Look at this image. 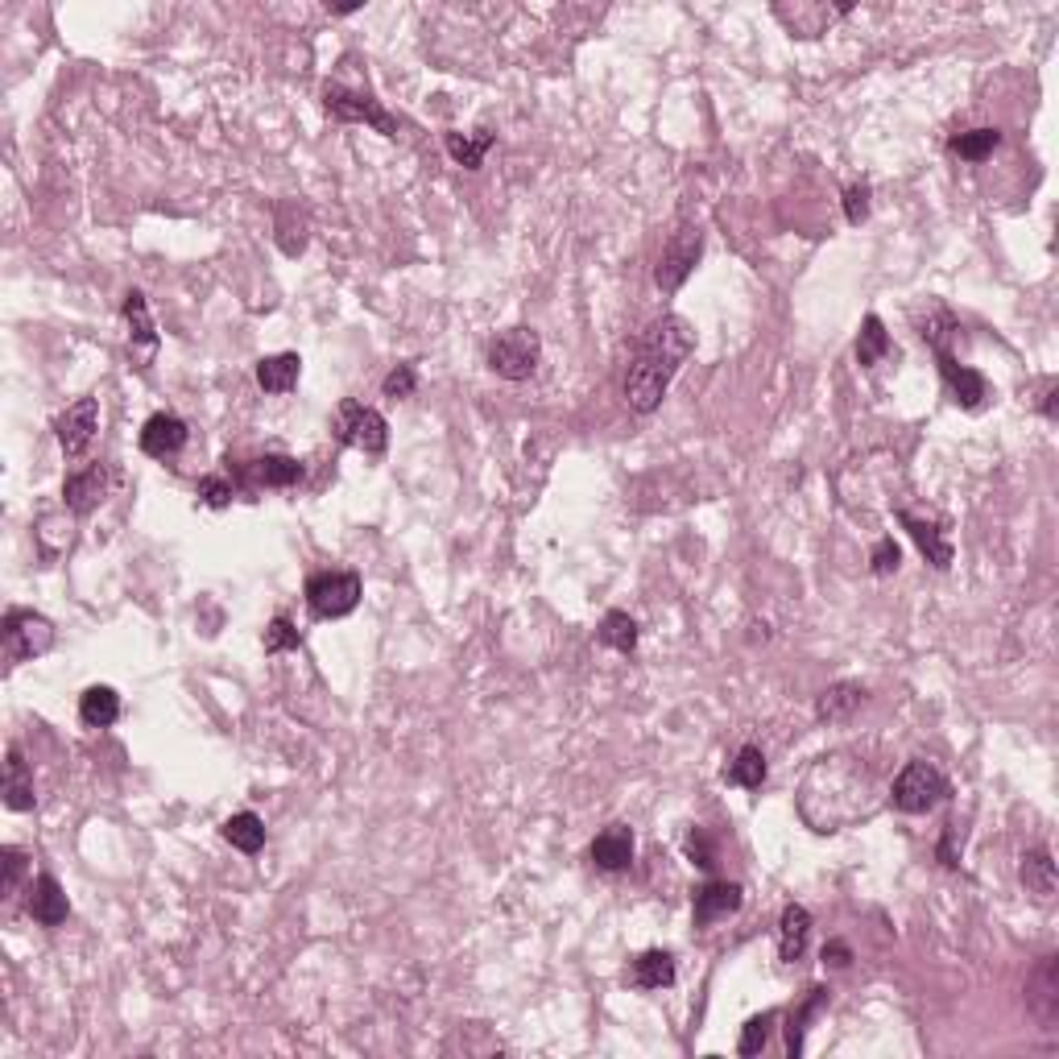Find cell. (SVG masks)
<instances>
[{
    "label": "cell",
    "instance_id": "obj_1",
    "mask_svg": "<svg viewBox=\"0 0 1059 1059\" xmlns=\"http://www.w3.org/2000/svg\"><path fill=\"white\" fill-rule=\"evenodd\" d=\"M948 795H952L948 774L935 766V762L914 758V762H907V766H902V774L894 778L890 803L898 811H907V815H927V811L939 808Z\"/></svg>",
    "mask_w": 1059,
    "mask_h": 1059
},
{
    "label": "cell",
    "instance_id": "obj_2",
    "mask_svg": "<svg viewBox=\"0 0 1059 1059\" xmlns=\"http://www.w3.org/2000/svg\"><path fill=\"white\" fill-rule=\"evenodd\" d=\"M691 348H695L691 323H687L684 315H663V319H654V323L642 332V340H638V356H633V360H645V365H654V369H663V373L675 377L679 369H684L687 356H691Z\"/></svg>",
    "mask_w": 1059,
    "mask_h": 1059
},
{
    "label": "cell",
    "instance_id": "obj_3",
    "mask_svg": "<svg viewBox=\"0 0 1059 1059\" xmlns=\"http://www.w3.org/2000/svg\"><path fill=\"white\" fill-rule=\"evenodd\" d=\"M332 431L344 447H356L365 456H381L390 447V422H385V415L373 410V406H365V402H353V397L340 402Z\"/></svg>",
    "mask_w": 1059,
    "mask_h": 1059
},
{
    "label": "cell",
    "instance_id": "obj_4",
    "mask_svg": "<svg viewBox=\"0 0 1059 1059\" xmlns=\"http://www.w3.org/2000/svg\"><path fill=\"white\" fill-rule=\"evenodd\" d=\"M0 638H4V658L13 666L34 663L54 645V625L46 621L42 613H34V608H9Z\"/></svg>",
    "mask_w": 1059,
    "mask_h": 1059
},
{
    "label": "cell",
    "instance_id": "obj_5",
    "mask_svg": "<svg viewBox=\"0 0 1059 1059\" xmlns=\"http://www.w3.org/2000/svg\"><path fill=\"white\" fill-rule=\"evenodd\" d=\"M542 360V340L534 328H509L489 344V369L505 381H526L534 377Z\"/></svg>",
    "mask_w": 1059,
    "mask_h": 1059
},
{
    "label": "cell",
    "instance_id": "obj_6",
    "mask_svg": "<svg viewBox=\"0 0 1059 1059\" xmlns=\"http://www.w3.org/2000/svg\"><path fill=\"white\" fill-rule=\"evenodd\" d=\"M307 604L323 621L348 617L360 604V576L356 571H315L307 580Z\"/></svg>",
    "mask_w": 1059,
    "mask_h": 1059
},
{
    "label": "cell",
    "instance_id": "obj_7",
    "mask_svg": "<svg viewBox=\"0 0 1059 1059\" xmlns=\"http://www.w3.org/2000/svg\"><path fill=\"white\" fill-rule=\"evenodd\" d=\"M323 108L332 112L335 121H348V125H373L381 137H397V121L377 104L373 96L353 91V87L328 84L323 87Z\"/></svg>",
    "mask_w": 1059,
    "mask_h": 1059
},
{
    "label": "cell",
    "instance_id": "obj_8",
    "mask_svg": "<svg viewBox=\"0 0 1059 1059\" xmlns=\"http://www.w3.org/2000/svg\"><path fill=\"white\" fill-rule=\"evenodd\" d=\"M700 249H704V241H700V229L684 224V229L675 232V236L666 241L663 257H658V270H654V282H658V291H663V294H675V291H679V286L687 282V273L695 270V261H700Z\"/></svg>",
    "mask_w": 1059,
    "mask_h": 1059
},
{
    "label": "cell",
    "instance_id": "obj_9",
    "mask_svg": "<svg viewBox=\"0 0 1059 1059\" xmlns=\"http://www.w3.org/2000/svg\"><path fill=\"white\" fill-rule=\"evenodd\" d=\"M100 431V402L96 397H79L75 406H66L63 415L54 418V435H59V447L66 456H84L91 447V439Z\"/></svg>",
    "mask_w": 1059,
    "mask_h": 1059
},
{
    "label": "cell",
    "instance_id": "obj_10",
    "mask_svg": "<svg viewBox=\"0 0 1059 1059\" xmlns=\"http://www.w3.org/2000/svg\"><path fill=\"white\" fill-rule=\"evenodd\" d=\"M670 381H675V377L663 373V369H654V365H645V360H633V369H629V377H625V402H629V410L654 415V410L663 406Z\"/></svg>",
    "mask_w": 1059,
    "mask_h": 1059
},
{
    "label": "cell",
    "instance_id": "obj_11",
    "mask_svg": "<svg viewBox=\"0 0 1059 1059\" xmlns=\"http://www.w3.org/2000/svg\"><path fill=\"white\" fill-rule=\"evenodd\" d=\"M845 13H852V4H836V9H828V4H774V17L787 25L795 38H820Z\"/></svg>",
    "mask_w": 1059,
    "mask_h": 1059
},
{
    "label": "cell",
    "instance_id": "obj_12",
    "mask_svg": "<svg viewBox=\"0 0 1059 1059\" xmlns=\"http://www.w3.org/2000/svg\"><path fill=\"white\" fill-rule=\"evenodd\" d=\"M935 356H939V373H944V381H948L956 406H964V410H981V406H985V397H989V381L976 373V369H969V365H960L948 348H939Z\"/></svg>",
    "mask_w": 1059,
    "mask_h": 1059
},
{
    "label": "cell",
    "instance_id": "obj_13",
    "mask_svg": "<svg viewBox=\"0 0 1059 1059\" xmlns=\"http://www.w3.org/2000/svg\"><path fill=\"white\" fill-rule=\"evenodd\" d=\"M187 435H190L187 422H183L178 415H153L146 427H141V439H137V443H141L146 456L167 459V456H178V452L187 447Z\"/></svg>",
    "mask_w": 1059,
    "mask_h": 1059
},
{
    "label": "cell",
    "instance_id": "obj_14",
    "mask_svg": "<svg viewBox=\"0 0 1059 1059\" xmlns=\"http://www.w3.org/2000/svg\"><path fill=\"white\" fill-rule=\"evenodd\" d=\"M25 911L34 914V923H42V927H63L66 914H71V902H66V890L59 886V877H50V873L34 877Z\"/></svg>",
    "mask_w": 1059,
    "mask_h": 1059
},
{
    "label": "cell",
    "instance_id": "obj_15",
    "mask_svg": "<svg viewBox=\"0 0 1059 1059\" xmlns=\"http://www.w3.org/2000/svg\"><path fill=\"white\" fill-rule=\"evenodd\" d=\"M108 493V468L104 464H91L84 472H71L63 484V501L71 514H91Z\"/></svg>",
    "mask_w": 1059,
    "mask_h": 1059
},
{
    "label": "cell",
    "instance_id": "obj_16",
    "mask_svg": "<svg viewBox=\"0 0 1059 1059\" xmlns=\"http://www.w3.org/2000/svg\"><path fill=\"white\" fill-rule=\"evenodd\" d=\"M592 861H596V870L604 873H621L629 870V861H633V832L625 828V824H613V828H604L596 840H592Z\"/></svg>",
    "mask_w": 1059,
    "mask_h": 1059
},
{
    "label": "cell",
    "instance_id": "obj_17",
    "mask_svg": "<svg viewBox=\"0 0 1059 1059\" xmlns=\"http://www.w3.org/2000/svg\"><path fill=\"white\" fill-rule=\"evenodd\" d=\"M741 886L737 882H707L704 890H695V923L707 927L716 919H728L732 911H741Z\"/></svg>",
    "mask_w": 1059,
    "mask_h": 1059
},
{
    "label": "cell",
    "instance_id": "obj_18",
    "mask_svg": "<svg viewBox=\"0 0 1059 1059\" xmlns=\"http://www.w3.org/2000/svg\"><path fill=\"white\" fill-rule=\"evenodd\" d=\"M4 808L9 811L34 808V774H29L17 746H9V753H4Z\"/></svg>",
    "mask_w": 1059,
    "mask_h": 1059
},
{
    "label": "cell",
    "instance_id": "obj_19",
    "mask_svg": "<svg viewBox=\"0 0 1059 1059\" xmlns=\"http://www.w3.org/2000/svg\"><path fill=\"white\" fill-rule=\"evenodd\" d=\"M1026 1001H1031V1010H1035V1014L1043 1018V1022H1056V1010H1059V969H1056V956H1043V964H1038L1035 976H1031Z\"/></svg>",
    "mask_w": 1059,
    "mask_h": 1059
},
{
    "label": "cell",
    "instance_id": "obj_20",
    "mask_svg": "<svg viewBox=\"0 0 1059 1059\" xmlns=\"http://www.w3.org/2000/svg\"><path fill=\"white\" fill-rule=\"evenodd\" d=\"M625 976L638 989H666V985H675V956L663 952V948H650V952H642L629 964Z\"/></svg>",
    "mask_w": 1059,
    "mask_h": 1059
},
{
    "label": "cell",
    "instance_id": "obj_21",
    "mask_svg": "<svg viewBox=\"0 0 1059 1059\" xmlns=\"http://www.w3.org/2000/svg\"><path fill=\"white\" fill-rule=\"evenodd\" d=\"M298 373H303V360H298V353L266 356V360L257 365V385H261L266 394H291L294 385H298Z\"/></svg>",
    "mask_w": 1059,
    "mask_h": 1059
},
{
    "label": "cell",
    "instance_id": "obj_22",
    "mask_svg": "<svg viewBox=\"0 0 1059 1059\" xmlns=\"http://www.w3.org/2000/svg\"><path fill=\"white\" fill-rule=\"evenodd\" d=\"M808 935H811V911L799 907V902H790L787 911H783V919H778V952H783V960H799L803 948H808Z\"/></svg>",
    "mask_w": 1059,
    "mask_h": 1059
},
{
    "label": "cell",
    "instance_id": "obj_23",
    "mask_svg": "<svg viewBox=\"0 0 1059 1059\" xmlns=\"http://www.w3.org/2000/svg\"><path fill=\"white\" fill-rule=\"evenodd\" d=\"M861 704H865V687L832 684L828 691L815 700V716H820V721H828V725H836V721H849Z\"/></svg>",
    "mask_w": 1059,
    "mask_h": 1059
},
{
    "label": "cell",
    "instance_id": "obj_24",
    "mask_svg": "<svg viewBox=\"0 0 1059 1059\" xmlns=\"http://www.w3.org/2000/svg\"><path fill=\"white\" fill-rule=\"evenodd\" d=\"M116 716H121V695L112 691V687H87L84 695H79V721H84L87 728H108L116 725Z\"/></svg>",
    "mask_w": 1059,
    "mask_h": 1059
},
{
    "label": "cell",
    "instance_id": "obj_25",
    "mask_svg": "<svg viewBox=\"0 0 1059 1059\" xmlns=\"http://www.w3.org/2000/svg\"><path fill=\"white\" fill-rule=\"evenodd\" d=\"M249 477H253V484H261V489H291V484L303 480V464H298L294 456H261V459H253Z\"/></svg>",
    "mask_w": 1059,
    "mask_h": 1059
},
{
    "label": "cell",
    "instance_id": "obj_26",
    "mask_svg": "<svg viewBox=\"0 0 1059 1059\" xmlns=\"http://www.w3.org/2000/svg\"><path fill=\"white\" fill-rule=\"evenodd\" d=\"M898 521L911 530V539L919 542V551L927 555V563H932V567H939V571H944V567L952 563V542L944 539V530H939V526H927V521L911 518V514H898Z\"/></svg>",
    "mask_w": 1059,
    "mask_h": 1059
},
{
    "label": "cell",
    "instance_id": "obj_27",
    "mask_svg": "<svg viewBox=\"0 0 1059 1059\" xmlns=\"http://www.w3.org/2000/svg\"><path fill=\"white\" fill-rule=\"evenodd\" d=\"M1022 886H1026V894H1035V898H1051L1056 894V861H1051V852L1047 849H1031L1026 857H1022Z\"/></svg>",
    "mask_w": 1059,
    "mask_h": 1059
},
{
    "label": "cell",
    "instance_id": "obj_28",
    "mask_svg": "<svg viewBox=\"0 0 1059 1059\" xmlns=\"http://www.w3.org/2000/svg\"><path fill=\"white\" fill-rule=\"evenodd\" d=\"M220 832H224V840H229L232 849H241V852H261V845H266V824H261V815H253V811H236V815H229Z\"/></svg>",
    "mask_w": 1059,
    "mask_h": 1059
},
{
    "label": "cell",
    "instance_id": "obj_29",
    "mask_svg": "<svg viewBox=\"0 0 1059 1059\" xmlns=\"http://www.w3.org/2000/svg\"><path fill=\"white\" fill-rule=\"evenodd\" d=\"M725 778L732 783V787H746V790H758L762 783H766V753L758 746H746L737 749V758L728 762Z\"/></svg>",
    "mask_w": 1059,
    "mask_h": 1059
},
{
    "label": "cell",
    "instance_id": "obj_30",
    "mask_svg": "<svg viewBox=\"0 0 1059 1059\" xmlns=\"http://www.w3.org/2000/svg\"><path fill=\"white\" fill-rule=\"evenodd\" d=\"M493 149V133L489 128H477V133H447V153L456 158V167L464 170H480L484 153Z\"/></svg>",
    "mask_w": 1059,
    "mask_h": 1059
},
{
    "label": "cell",
    "instance_id": "obj_31",
    "mask_svg": "<svg viewBox=\"0 0 1059 1059\" xmlns=\"http://www.w3.org/2000/svg\"><path fill=\"white\" fill-rule=\"evenodd\" d=\"M596 638H601V645L617 650V654H633V645H638V621L629 613H621V608H613V613H604Z\"/></svg>",
    "mask_w": 1059,
    "mask_h": 1059
},
{
    "label": "cell",
    "instance_id": "obj_32",
    "mask_svg": "<svg viewBox=\"0 0 1059 1059\" xmlns=\"http://www.w3.org/2000/svg\"><path fill=\"white\" fill-rule=\"evenodd\" d=\"M890 353V335H886V323L877 319V315H865V323H861V335H857V360L865 365V369H873L882 356Z\"/></svg>",
    "mask_w": 1059,
    "mask_h": 1059
},
{
    "label": "cell",
    "instance_id": "obj_33",
    "mask_svg": "<svg viewBox=\"0 0 1059 1059\" xmlns=\"http://www.w3.org/2000/svg\"><path fill=\"white\" fill-rule=\"evenodd\" d=\"M948 146H952V153H960L964 162H985V158L1001 146V133H997V128H969V133H956Z\"/></svg>",
    "mask_w": 1059,
    "mask_h": 1059
},
{
    "label": "cell",
    "instance_id": "obj_34",
    "mask_svg": "<svg viewBox=\"0 0 1059 1059\" xmlns=\"http://www.w3.org/2000/svg\"><path fill=\"white\" fill-rule=\"evenodd\" d=\"M125 319H128V328H133V340H137L141 348H153V344H158V328H153V315H149V303L141 291L125 294Z\"/></svg>",
    "mask_w": 1059,
    "mask_h": 1059
},
{
    "label": "cell",
    "instance_id": "obj_35",
    "mask_svg": "<svg viewBox=\"0 0 1059 1059\" xmlns=\"http://www.w3.org/2000/svg\"><path fill=\"white\" fill-rule=\"evenodd\" d=\"M278 245H282V253H291V257H298V253L307 249V220L298 216L294 204L278 208Z\"/></svg>",
    "mask_w": 1059,
    "mask_h": 1059
},
{
    "label": "cell",
    "instance_id": "obj_36",
    "mask_svg": "<svg viewBox=\"0 0 1059 1059\" xmlns=\"http://www.w3.org/2000/svg\"><path fill=\"white\" fill-rule=\"evenodd\" d=\"M828 1001V989H811V997L799 1006V1014H790V1026H787V1051L790 1056H799L803 1051V1031H808V1022L815 1018V1010Z\"/></svg>",
    "mask_w": 1059,
    "mask_h": 1059
},
{
    "label": "cell",
    "instance_id": "obj_37",
    "mask_svg": "<svg viewBox=\"0 0 1059 1059\" xmlns=\"http://www.w3.org/2000/svg\"><path fill=\"white\" fill-rule=\"evenodd\" d=\"M303 645V633L294 629L291 617H273L266 625V654H286V650H298Z\"/></svg>",
    "mask_w": 1059,
    "mask_h": 1059
},
{
    "label": "cell",
    "instance_id": "obj_38",
    "mask_svg": "<svg viewBox=\"0 0 1059 1059\" xmlns=\"http://www.w3.org/2000/svg\"><path fill=\"white\" fill-rule=\"evenodd\" d=\"M38 539H42V546L50 555H59L66 542H71V518L66 514H46V518H38Z\"/></svg>",
    "mask_w": 1059,
    "mask_h": 1059
},
{
    "label": "cell",
    "instance_id": "obj_39",
    "mask_svg": "<svg viewBox=\"0 0 1059 1059\" xmlns=\"http://www.w3.org/2000/svg\"><path fill=\"white\" fill-rule=\"evenodd\" d=\"M774 1010H766V1014H758V1018H749L746 1022V1031H741V1043H737V1051L741 1056H758L762 1047H766V1038H769V1026H774Z\"/></svg>",
    "mask_w": 1059,
    "mask_h": 1059
},
{
    "label": "cell",
    "instance_id": "obj_40",
    "mask_svg": "<svg viewBox=\"0 0 1059 1059\" xmlns=\"http://www.w3.org/2000/svg\"><path fill=\"white\" fill-rule=\"evenodd\" d=\"M0 865H4L0 894H4V898H13V894H17V886H22V877H25V852L13 849V845H4V849H0Z\"/></svg>",
    "mask_w": 1059,
    "mask_h": 1059
},
{
    "label": "cell",
    "instance_id": "obj_41",
    "mask_svg": "<svg viewBox=\"0 0 1059 1059\" xmlns=\"http://www.w3.org/2000/svg\"><path fill=\"white\" fill-rule=\"evenodd\" d=\"M845 220H849L852 229L870 220V187H865V183H857V187L845 190Z\"/></svg>",
    "mask_w": 1059,
    "mask_h": 1059
},
{
    "label": "cell",
    "instance_id": "obj_42",
    "mask_svg": "<svg viewBox=\"0 0 1059 1059\" xmlns=\"http://www.w3.org/2000/svg\"><path fill=\"white\" fill-rule=\"evenodd\" d=\"M687 857H691V865H700V870H712V865H716V852H712V840H707L704 828L687 832Z\"/></svg>",
    "mask_w": 1059,
    "mask_h": 1059
},
{
    "label": "cell",
    "instance_id": "obj_43",
    "mask_svg": "<svg viewBox=\"0 0 1059 1059\" xmlns=\"http://www.w3.org/2000/svg\"><path fill=\"white\" fill-rule=\"evenodd\" d=\"M415 385H418L415 365H397L394 373H390V377H385V381H381V390H385V397H410V394H415Z\"/></svg>",
    "mask_w": 1059,
    "mask_h": 1059
},
{
    "label": "cell",
    "instance_id": "obj_44",
    "mask_svg": "<svg viewBox=\"0 0 1059 1059\" xmlns=\"http://www.w3.org/2000/svg\"><path fill=\"white\" fill-rule=\"evenodd\" d=\"M873 576H890V571H898V563H902V551H898V542L894 539H882L877 546H873Z\"/></svg>",
    "mask_w": 1059,
    "mask_h": 1059
},
{
    "label": "cell",
    "instance_id": "obj_45",
    "mask_svg": "<svg viewBox=\"0 0 1059 1059\" xmlns=\"http://www.w3.org/2000/svg\"><path fill=\"white\" fill-rule=\"evenodd\" d=\"M199 501L211 509H224V505H232V484L224 477H204L199 480Z\"/></svg>",
    "mask_w": 1059,
    "mask_h": 1059
},
{
    "label": "cell",
    "instance_id": "obj_46",
    "mask_svg": "<svg viewBox=\"0 0 1059 1059\" xmlns=\"http://www.w3.org/2000/svg\"><path fill=\"white\" fill-rule=\"evenodd\" d=\"M852 960V948L845 944V939H832V944H824V964H832V969H845Z\"/></svg>",
    "mask_w": 1059,
    "mask_h": 1059
},
{
    "label": "cell",
    "instance_id": "obj_47",
    "mask_svg": "<svg viewBox=\"0 0 1059 1059\" xmlns=\"http://www.w3.org/2000/svg\"><path fill=\"white\" fill-rule=\"evenodd\" d=\"M1038 410L1047 418H1056V377L1043 381V397H1038Z\"/></svg>",
    "mask_w": 1059,
    "mask_h": 1059
},
{
    "label": "cell",
    "instance_id": "obj_48",
    "mask_svg": "<svg viewBox=\"0 0 1059 1059\" xmlns=\"http://www.w3.org/2000/svg\"><path fill=\"white\" fill-rule=\"evenodd\" d=\"M939 861H944V865H960V857H956V832L952 828L944 832V840H939Z\"/></svg>",
    "mask_w": 1059,
    "mask_h": 1059
}]
</instances>
